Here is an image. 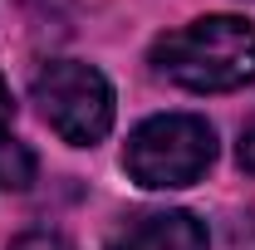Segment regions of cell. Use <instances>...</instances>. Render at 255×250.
<instances>
[{"label":"cell","instance_id":"6da1fadb","mask_svg":"<svg viewBox=\"0 0 255 250\" xmlns=\"http://www.w3.org/2000/svg\"><path fill=\"white\" fill-rule=\"evenodd\" d=\"M147 59L187 94H236L255 84V25L241 15H201L152 39Z\"/></svg>","mask_w":255,"mask_h":250},{"label":"cell","instance_id":"7a4b0ae2","mask_svg":"<svg viewBox=\"0 0 255 250\" xmlns=\"http://www.w3.org/2000/svg\"><path fill=\"white\" fill-rule=\"evenodd\" d=\"M216 162V127L196 113H157L128 132L123 172L147 191L191 187Z\"/></svg>","mask_w":255,"mask_h":250},{"label":"cell","instance_id":"3957f363","mask_svg":"<svg viewBox=\"0 0 255 250\" xmlns=\"http://www.w3.org/2000/svg\"><path fill=\"white\" fill-rule=\"evenodd\" d=\"M30 98L69 147H94L113 132V84L84 59H54L34 74Z\"/></svg>","mask_w":255,"mask_h":250},{"label":"cell","instance_id":"277c9868","mask_svg":"<svg viewBox=\"0 0 255 250\" xmlns=\"http://www.w3.org/2000/svg\"><path fill=\"white\" fill-rule=\"evenodd\" d=\"M206 226L191 211H142L128 216L113 236L108 250H206Z\"/></svg>","mask_w":255,"mask_h":250},{"label":"cell","instance_id":"5b68a950","mask_svg":"<svg viewBox=\"0 0 255 250\" xmlns=\"http://www.w3.org/2000/svg\"><path fill=\"white\" fill-rule=\"evenodd\" d=\"M34 172H39V162L15 132V103L0 79V191H25L34 182Z\"/></svg>","mask_w":255,"mask_h":250},{"label":"cell","instance_id":"8992f818","mask_svg":"<svg viewBox=\"0 0 255 250\" xmlns=\"http://www.w3.org/2000/svg\"><path fill=\"white\" fill-rule=\"evenodd\" d=\"M10 250H79V246L59 231H25V236L10 241Z\"/></svg>","mask_w":255,"mask_h":250},{"label":"cell","instance_id":"52a82bcc","mask_svg":"<svg viewBox=\"0 0 255 250\" xmlns=\"http://www.w3.org/2000/svg\"><path fill=\"white\" fill-rule=\"evenodd\" d=\"M236 157H241V167H246V172L255 177V123L241 132V147H236Z\"/></svg>","mask_w":255,"mask_h":250}]
</instances>
